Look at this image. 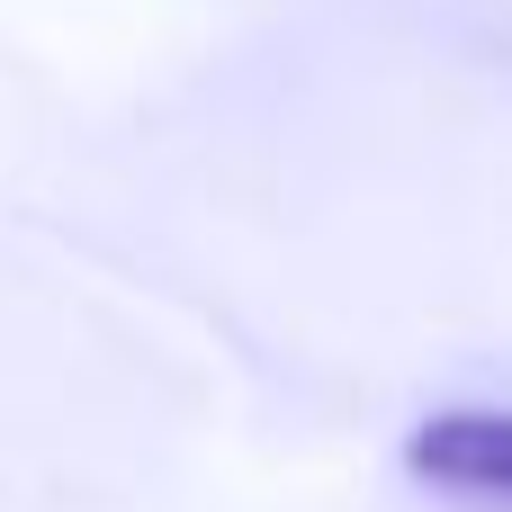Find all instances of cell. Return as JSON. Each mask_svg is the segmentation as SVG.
Listing matches in <instances>:
<instances>
[{
  "instance_id": "6da1fadb",
  "label": "cell",
  "mask_w": 512,
  "mask_h": 512,
  "mask_svg": "<svg viewBox=\"0 0 512 512\" xmlns=\"http://www.w3.org/2000/svg\"><path fill=\"white\" fill-rule=\"evenodd\" d=\"M405 468L441 495H468V504H512V414L495 405H459V414H432L414 441H405Z\"/></svg>"
}]
</instances>
